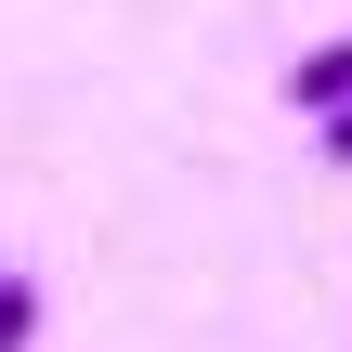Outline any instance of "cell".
<instances>
[{
    "instance_id": "6da1fadb",
    "label": "cell",
    "mask_w": 352,
    "mask_h": 352,
    "mask_svg": "<svg viewBox=\"0 0 352 352\" xmlns=\"http://www.w3.org/2000/svg\"><path fill=\"white\" fill-rule=\"evenodd\" d=\"M287 104H300V118H314V131H327V118H340V104H352V39H314V52H300V65H287Z\"/></svg>"
},
{
    "instance_id": "7a4b0ae2",
    "label": "cell",
    "mask_w": 352,
    "mask_h": 352,
    "mask_svg": "<svg viewBox=\"0 0 352 352\" xmlns=\"http://www.w3.org/2000/svg\"><path fill=\"white\" fill-rule=\"evenodd\" d=\"M26 327H39V287H26V274H0V352H26Z\"/></svg>"
},
{
    "instance_id": "3957f363",
    "label": "cell",
    "mask_w": 352,
    "mask_h": 352,
    "mask_svg": "<svg viewBox=\"0 0 352 352\" xmlns=\"http://www.w3.org/2000/svg\"><path fill=\"white\" fill-rule=\"evenodd\" d=\"M327 157H352V104H340V118H327Z\"/></svg>"
},
{
    "instance_id": "277c9868",
    "label": "cell",
    "mask_w": 352,
    "mask_h": 352,
    "mask_svg": "<svg viewBox=\"0 0 352 352\" xmlns=\"http://www.w3.org/2000/svg\"><path fill=\"white\" fill-rule=\"evenodd\" d=\"M0 274H13V261H0Z\"/></svg>"
}]
</instances>
